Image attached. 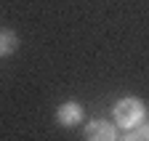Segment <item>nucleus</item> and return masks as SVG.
I'll use <instances>...</instances> for the list:
<instances>
[{
	"instance_id": "nucleus-1",
	"label": "nucleus",
	"mask_w": 149,
	"mask_h": 141,
	"mask_svg": "<svg viewBox=\"0 0 149 141\" xmlns=\"http://www.w3.org/2000/svg\"><path fill=\"white\" fill-rule=\"evenodd\" d=\"M112 117H115V125L123 128V131H130L141 125V122L146 120V107L144 101L136 99V96H125L115 104V109H112Z\"/></svg>"
},
{
	"instance_id": "nucleus-2",
	"label": "nucleus",
	"mask_w": 149,
	"mask_h": 141,
	"mask_svg": "<svg viewBox=\"0 0 149 141\" xmlns=\"http://www.w3.org/2000/svg\"><path fill=\"white\" fill-rule=\"evenodd\" d=\"M56 122L64 125V128L83 125V122H85V109L80 107L77 101H64V104H59V109H56Z\"/></svg>"
},
{
	"instance_id": "nucleus-3",
	"label": "nucleus",
	"mask_w": 149,
	"mask_h": 141,
	"mask_svg": "<svg viewBox=\"0 0 149 141\" xmlns=\"http://www.w3.org/2000/svg\"><path fill=\"white\" fill-rule=\"evenodd\" d=\"M85 141H120L115 122H109V120H91L85 125Z\"/></svg>"
},
{
	"instance_id": "nucleus-4",
	"label": "nucleus",
	"mask_w": 149,
	"mask_h": 141,
	"mask_svg": "<svg viewBox=\"0 0 149 141\" xmlns=\"http://www.w3.org/2000/svg\"><path fill=\"white\" fill-rule=\"evenodd\" d=\"M19 48V35L13 29H0V56H11Z\"/></svg>"
},
{
	"instance_id": "nucleus-5",
	"label": "nucleus",
	"mask_w": 149,
	"mask_h": 141,
	"mask_svg": "<svg viewBox=\"0 0 149 141\" xmlns=\"http://www.w3.org/2000/svg\"><path fill=\"white\" fill-rule=\"evenodd\" d=\"M120 141H149V120H144L141 125H136V128H130Z\"/></svg>"
}]
</instances>
